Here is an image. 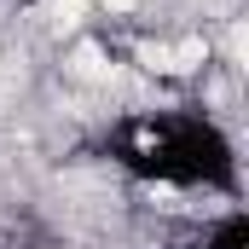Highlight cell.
I'll list each match as a JSON object with an SVG mask.
<instances>
[{
  "mask_svg": "<svg viewBox=\"0 0 249 249\" xmlns=\"http://www.w3.org/2000/svg\"><path fill=\"white\" fill-rule=\"evenodd\" d=\"M105 157L151 191H203L226 203H238L244 191L238 139L197 105H157L116 116L105 127Z\"/></svg>",
  "mask_w": 249,
  "mask_h": 249,
  "instance_id": "6da1fadb",
  "label": "cell"
},
{
  "mask_svg": "<svg viewBox=\"0 0 249 249\" xmlns=\"http://www.w3.org/2000/svg\"><path fill=\"white\" fill-rule=\"evenodd\" d=\"M186 249H249V214L238 209V203L220 209L214 220H203V232H197Z\"/></svg>",
  "mask_w": 249,
  "mask_h": 249,
  "instance_id": "7a4b0ae2",
  "label": "cell"
}]
</instances>
